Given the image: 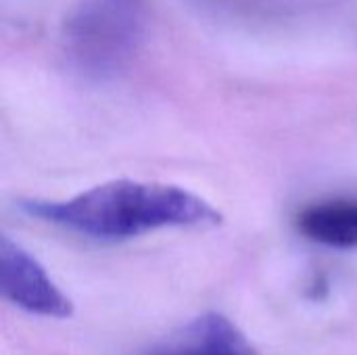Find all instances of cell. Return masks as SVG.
Returning <instances> with one entry per match:
<instances>
[{
    "mask_svg": "<svg viewBox=\"0 0 357 355\" xmlns=\"http://www.w3.org/2000/svg\"><path fill=\"white\" fill-rule=\"evenodd\" d=\"M142 355H261L224 314H205L172 333Z\"/></svg>",
    "mask_w": 357,
    "mask_h": 355,
    "instance_id": "cell-4",
    "label": "cell"
},
{
    "mask_svg": "<svg viewBox=\"0 0 357 355\" xmlns=\"http://www.w3.org/2000/svg\"><path fill=\"white\" fill-rule=\"evenodd\" d=\"M21 209L46 224L100 243H121L163 228L222 222V213L203 197L174 184L138 180H111L63 201H21Z\"/></svg>",
    "mask_w": 357,
    "mask_h": 355,
    "instance_id": "cell-1",
    "label": "cell"
},
{
    "mask_svg": "<svg viewBox=\"0 0 357 355\" xmlns=\"http://www.w3.org/2000/svg\"><path fill=\"white\" fill-rule=\"evenodd\" d=\"M146 0H79L63 27L67 63L84 77L109 80L138 54Z\"/></svg>",
    "mask_w": 357,
    "mask_h": 355,
    "instance_id": "cell-2",
    "label": "cell"
},
{
    "mask_svg": "<svg viewBox=\"0 0 357 355\" xmlns=\"http://www.w3.org/2000/svg\"><path fill=\"white\" fill-rule=\"evenodd\" d=\"M0 291L6 301L27 314L61 320L73 316V301L40 262L8 236L0 239Z\"/></svg>",
    "mask_w": 357,
    "mask_h": 355,
    "instance_id": "cell-3",
    "label": "cell"
},
{
    "mask_svg": "<svg viewBox=\"0 0 357 355\" xmlns=\"http://www.w3.org/2000/svg\"><path fill=\"white\" fill-rule=\"evenodd\" d=\"M297 230L312 243L357 249V199H331L307 205L295 218Z\"/></svg>",
    "mask_w": 357,
    "mask_h": 355,
    "instance_id": "cell-5",
    "label": "cell"
}]
</instances>
